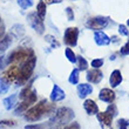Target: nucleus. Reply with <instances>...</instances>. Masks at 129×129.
<instances>
[{
	"instance_id": "obj_1",
	"label": "nucleus",
	"mask_w": 129,
	"mask_h": 129,
	"mask_svg": "<svg viewBox=\"0 0 129 129\" xmlns=\"http://www.w3.org/2000/svg\"><path fill=\"white\" fill-rule=\"evenodd\" d=\"M53 112H54V105H49L47 100H42L38 105L32 107L31 109H28L25 114V119L29 122H34V121H38L41 117H44L45 115L52 114Z\"/></svg>"
},
{
	"instance_id": "obj_2",
	"label": "nucleus",
	"mask_w": 129,
	"mask_h": 129,
	"mask_svg": "<svg viewBox=\"0 0 129 129\" xmlns=\"http://www.w3.org/2000/svg\"><path fill=\"white\" fill-rule=\"evenodd\" d=\"M35 63H37V58L34 55L26 59V61L24 62V64L20 67V76H19V80L17 81L18 85H22L25 82H27V80L33 74Z\"/></svg>"
},
{
	"instance_id": "obj_3",
	"label": "nucleus",
	"mask_w": 129,
	"mask_h": 129,
	"mask_svg": "<svg viewBox=\"0 0 129 129\" xmlns=\"http://www.w3.org/2000/svg\"><path fill=\"white\" fill-rule=\"evenodd\" d=\"M73 117H74L73 110L69 108H66V107H62V108H59L56 113H54V117L52 120L59 124H66L69 121H72Z\"/></svg>"
},
{
	"instance_id": "obj_4",
	"label": "nucleus",
	"mask_w": 129,
	"mask_h": 129,
	"mask_svg": "<svg viewBox=\"0 0 129 129\" xmlns=\"http://www.w3.org/2000/svg\"><path fill=\"white\" fill-rule=\"evenodd\" d=\"M78 37H79V29L76 27L67 28L63 34L64 44L69 46V47H75L78 45Z\"/></svg>"
},
{
	"instance_id": "obj_5",
	"label": "nucleus",
	"mask_w": 129,
	"mask_h": 129,
	"mask_svg": "<svg viewBox=\"0 0 129 129\" xmlns=\"http://www.w3.org/2000/svg\"><path fill=\"white\" fill-rule=\"evenodd\" d=\"M35 102H37V92L33 90V92H31V94H29L27 98L25 99L24 101L21 102L20 105L18 106V108L14 110V114L20 115V114H22V113L27 112V109L29 108L33 103H35Z\"/></svg>"
},
{
	"instance_id": "obj_6",
	"label": "nucleus",
	"mask_w": 129,
	"mask_h": 129,
	"mask_svg": "<svg viewBox=\"0 0 129 129\" xmlns=\"http://www.w3.org/2000/svg\"><path fill=\"white\" fill-rule=\"evenodd\" d=\"M32 55H33V51L32 49H22V48H20V49H17V51L11 53V55L7 59V63L19 61L21 59H27L29 56H32Z\"/></svg>"
},
{
	"instance_id": "obj_7",
	"label": "nucleus",
	"mask_w": 129,
	"mask_h": 129,
	"mask_svg": "<svg viewBox=\"0 0 129 129\" xmlns=\"http://www.w3.org/2000/svg\"><path fill=\"white\" fill-rule=\"evenodd\" d=\"M28 21L29 25L32 26L35 32H38L39 34H42L45 31V26H44V20L40 19V17L37 13H31L28 15Z\"/></svg>"
},
{
	"instance_id": "obj_8",
	"label": "nucleus",
	"mask_w": 129,
	"mask_h": 129,
	"mask_svg": "<svg viewBox=\"0 0 129 129\" xmlns=\"http://www.w3.org/2000/svg\"><path fill=\"white\" fill-rule=\"evenodd\" d=\"M87 27L90 28V29H103V28L108 25V20L103 17H95V18H90L88 21H87Z\"/></svg>"
},
{
	"instance_id": "obj_9",
	"label": "nucleus",
	"mask_w": 129,
	"mask_h": 129,
	"mask_svg": "<svg viewBox=\"0 0 129 129\" xmlns=\"http://www.w3.org/2000/svg\"><path fill=\"white\" fill-rule=\"evenodd\" d=\"M99 122L101 123V127L103 129H113L112 122H113V116L108 114L107 112H101L96 114Z\"/></svg>"
},
{
	"instance_id": "obj_10",
	"label": "nucleus",
	"mask_w": 129,
	"mask_h": 129,
	"mask_svg": "<svg viewBox=\"0 0 129 129\" xmlns=\"http://www.w3.org/2000/svg\"><path fill=\"white\" fill-rule=\"evenodd\" d=\"M86 78H87V81L90 82V83H99L103 79V74L99 68H94V69H90V71L87 72Z\"/></svg>"
},
{
	"instance_id": "obj_11",
	"label": "nucleus",
	"mask_w": 129,
	"mask_h": 129,
	"mask_svg": "<svg viewBox=\"0 0 129 129\" xmlns=\"http://www.w3.org/2000/svg\"><path fill=\"white\" fill-rule=\"evenodd\" d=\"M99 99L103 102L112 103V102L115 100V93L109 88H103L100 90V93H99Z\"/></svg>"
},
{
	"instance_id": "obj_12",
	"label": "nucleus",
	"mask_w": 129,
	"mask_h": 129,
	"mask_svg": "<svg viewBox=\"0 0 129 129\" xmlns=\"http://www.w3.org/2000/svg\"><path fill=\"white\" fill-rule=\"evenodd\" d=\"M94 40H95L96 45H99V46H107V45L110 44L109 37L101 31L95 32V34H94Z\"/></svg>"
},
{
	"instance_id": "obj_13",
	"label": "nucleus",
	"mask_w": 129,
	"mask_h": 129,
	"mask_svg": "<svg viewBox=\"0 0 129 129\" xmlns=\"http://www.w3.org/2000/svg\"><path fill=\"white\" fill-rule=\"evenodd\" d=\"M93 93V86L89 83H80L78 86V94L80 99H85Z\"/></svg>"
},
{
	"instance_id": "obj_14",
	"label": "nucleus",
	"mask_w": 129,
	"mask_h": 129,
	"mask_svg": "<svg viewBox=\"0 0 129 129\" xmlns=\"http://www.w3.org/2000/svg\"><path fill=\"white\" fill-rule=\"evenodd\" d=\"M64 98H66L64 92L59 87L58 85H55L54 87H53L52 93H51V100L53 102H58V101H62Z\"/></svg>"
},
{
	"instance_id": "obj_15",
	"label": "nucleus",
	"mask_w": 129,
	"mask_h": 129,
	"mask_svg": "<svg viewBox=\"0 0 129 129\" xmlns=\"http://www.w3.org/2000/svg\"><path fill=\"white\" fill-rule=\"evenodd\" d=\"M83 108H85L86 113L88 115H94V114H98L99 113V107L96 105L95 101L93 100H86L83 102Z\"/></svg>"
},
{
	"instance_id": "obj_16",
	"label": "nucleus",
	"mask_w": 129,
	"mask_h": 129,
	"mask_svg": "<svg viewBox=\"0 0 129 129\" xmlns=\"http://www.w3.org/2000/svg\"><path fill=\"white\" fill-rule=\"evenodd\" d=\"M123 78H122V74H121V72L119 69H115V71H113V73L110 74V78H109V83L112 86L113 88H115L117 86L122 82Z\"/></svg>"
},
{
	"instance_id": "obj_17",
	"label": "nucleus",
	"mask_w": 129,
	"mask_h": 129,
	"mask_svg": "<svg viewBox=\"0 0 129 129\" xmlns=\"http://www.w3.org/2000/svg\"><path fill=\"white\" fill-rule=\"evenodd\" d=\"M6 76L7 79H10L11 81H15L17 82L18 80H19V76H20V68L18 67H11L10 69H8V72L6 73Z\"/></svg>"
},
{
	"instance_id": "obj_18",
	"label": "nucleus",
	"mask_w": 129,
	"mask_h": 129,
	"mask_svg": "<svg viewBox=\"0 0 129 129\" xmlns=\"http://www.w3.org/2000/svg\"><path fill=\"white\" fill-rule=\"evenodd\" d=\"M17 95L15 94H13V95H10L8 98H6V99H4V101H3V103H4V107L7 109V110H10V109H12L14 107V106L17 105Z\"/></svg>"
},
{
	"instance_id": "obj_19",
	"label": "nucleus",
	"mask_w": 129,
	"mask_h": 129,
	"mask_svg": "<svg viewBox=\"0 0 129 129\" xmlns=\"http://www.w3.org/2000/svg\"><path fill=\"white\" fill-rule=\"evenodd\" d=\"M12 44V37L11 35H5V37L0 40V53H3L11 46Z\"/></svg>"
},
{
	"instance_id": "obj_20",
	"label": "nucleus",
	"mask_w": 129,
	"mask_h": 129,
	"mask_svg": "<svg viewBox=\"0 0 129 129\" xmlns=\"http://www.w3.org/2000/svg\"><path fill=\"white\" fill-rule=\"evenodd\" d=\"M37 14L40 17V19L44 20L46 17V3L45 1H40L37 6Z\"/></svg>"
},
{
	"instance_id": "obj_21",
	"label": "nucleus",
	"mask_w": 129,
	"mask_h": 129,
	"mask_svg": "<svg viewBox=\"0 0 129 129\" xmlns=\"http://www.w3.org/2000/svg\"><path fill=\"white\" fill-rule=\"evenodd\" d=\"M79 74H80V71H79V68H75V69H73L71 73V75H69V79H68V81H69V83H72V85H76L79 82Z\"/></svg>"
},
{
	"instance_id": "obj_22",
	"label": "nucleus",
	"mask_w": 129,
	"mask_h": 129,
	"mask_svg": "<svg viewBox=\"0 0 129 129\" xmlns=\"http://www.w3.org/2000/svg\"><path fill=\"white\" fill-rule=\"evenodd\" d=\"M76 60L79 62V71H86L88 68V62L86 59H83L82 56H76Z\"/></svg>"
},
{
	"instance_id": "obj_23",
	"label": "nucleus",
	"mask_w": 129,
	"mask_h": 129,
	"mask_svg": "<svg viewBox=\"0 0 129 129\" xmlns=\"http://www.w3.org/2000/svg\"><path fill=\"white\" fill-rule=\"evenodd\" d=\"M10 89V85L5 79H0V94H6Z\"/></svg>"
},
{
	"instance_id": "obj_24",
	"label": "nucleus",
	"mask_w": 129,
	"mask_h": 129,
	"mask_svg": "<svg viewBox=\"0 0 129 129\" xmlns=\"http://www.w3.org/2000/svg\"><path fill=\"white\" fill-rule=\"evenodd\" d=\"M64 54H66V58L69 60L71 62H76V55L74 54V52L72 51L71 48H66V51H64Z\"/></svg>"
},
{
	"instance_id": "obj_25",
	"label": "nucleus",
	"mask_w": 129,
	"mask_h": 129,
	"mask_svg": "<svg viewBox=\"0 0 129 129\" xmlns=\"http://www.w3.org/2000/svg\"><path fill=\"white\" fill-rule=\"evenodd\" d=\"M17 1L19 4V6L24 10H27L31 6H33V0H17Z\"/></svg>"
},
{
	"instance_id": "obj_26",
	"label": "nucleus",
	"mask_w": 129,
	"mask_h": 129,
	"mask_svg": "<svg viewBox=\"0 0 129 129\" xmlns=\"http://www.w3.org/2000/svg\"><path fill=\"white\" fill-rule=\"evenodd\" d=\"M31 89H32V87H31V83H29V85H27L22 90H21L20 92V99L21 100H25V99L31 94Z\"/></svg>"
},
{
	"instance_id": "obj_27",
	"label": "nucleus",
	"mask_w": 129,
	"mask_h": 129,
	"mask_svg": "<svg viewBox=\"0 0 129 129\" xmlns=\"http://www.w3.org/2000/svg\"><path fill=\"white\" fill-rule=\"evenodd\" d=\"M45 39H46V40H47L48 42L52 45V47H53V48H59V47H60V44H59L58 41L55 40L52 35H46V38H45Z\"/></svg>"
},
{
	"instance_id": "obj_28",
	"label": "nucleus",
	"mask_w": 129,
	"mask_h": 129,
	"mask_svg": "<svg viewBox=\"0 0 129 129\" xmlns=\"http://www.w3.org/2000/svg\"><path fill=\"white\" fill-rule=\"evenodd\" d=\"M106 112L108 113V114H110V115L114 117V116L117 115V108H116V106L115 105H109L108 106V108H107V110Z\"/></svg>"
},
{
	"instance_id": "obj_29",
	"label": "nucleus",
	"mask_w": 129,
	"mask_h": 129,
	"mask_svg": "<svg viewBox=\"0 0 129 129\" xmlns=\"http://www.w3.org/2000/svg\"><path fill=\"white\" fill-rule=\"evenodd\" d=\"M128 126H129V120L120 119L119 121H117V127H119V129H127Z\"/></svg>"
},
{
	"instance_id": "obj_30",
	"label": "nucleus",
	"mask_w": 129,
	"mask_h": 129,
	"mask_svg": "<svg viewBox=\"0 0 129 129\" xmlns=\"http://www.w3.org/2000/svg\"><path fill=\"white\" fill-rule=\"evenodd\" d=\"M90 64H92L93 68H100V67H102V64H103V59H94Z\"/></svg>"
},
{
	"instance_id": "obj_31",
	"label": "nucleus",
	"mask_w": 129,
	"mask_h": 129,
	"mask_svg": "<svg viewBox=\"0 0 129 129\" xmlns=\"http://www.w3.org/2000/svg\"><path fill=\"white\" fill-rule=\"evenodd\" d=\"M119 33L121 34V35H123V37H127L129 34L128 29H127V27L124 26V25H120L119 26Z\"/></svg>"
},
{
	"instance_id": "obj_32",
	"label": "nucleus",
	"mask_w": 129,
	"mask_h": 129,
	"mask_svg": "<svg viewBox=\"0 0 129 129\" xmlns=\"http://www.w3.org/2000/svg\"><path fill=\"white\" fill-rule=\"evenodd\" d=\"M120 53L122 55H129V40L127 41V44L123 46V47H121V51H120Z\"/></svg>"
},
{
	"instance_id": "obj_33",
	"label": "nucleus",
	"mask_w": 129,
	"mask_h": 129,
	"mask_svg": "<svg viewBox=\"0 0 129 129\" xmlns=\"http://www.w3.org/2000/svg\"><path fill=\"white\" fill-rule=\"evenodd\" d=\"M66 14H67V18L69 21L74 20V13H73V11H72L71 7H67V8H66Z\"/></svg>"
},
{
	"instance_id": "obj_34",
	"label": "nucleus",
	"mask_w": 129,
	"mask_h": 129,
	"mask_svg": "<svg viewBox=\"0 0 129 129\" xmlns=\"http://www.w3.org/2000/svg\"><path fill=\"white\" fill-rule=\"evenodd\" d=\"M58 129H80V124L76 123V122H74V123H71V124L64 126L63 128H58Z\"/></svg>"
},
{
	"instance_id": "obj_35",
	"label": "nucleus",
	"mask_w": 129,
	"mask_h": 129,
	"mask_svg": "<svg viewBox=\"0 0 129 129\" xmlns=\"http://www.w3.org/2000/svg\"><path fill=\"white\" fill-rule=\"evenodd\" d=\"M25 129H42V126L40 124H29V126H26Z\"/></svg>"
},
{
	"instance_id": "obj_36",
	"label": "nucleus",
	"mask_w": 129,
	"mask_h": 129,
	"mask_svg": "<svg viewBox=\"0 0 129 129\" xmlns=\"http://www.w3.org/2000/svg\"><path fill=\"white\" fill-rule=\"evenodd\" d=\"M0 124H7V126H14V124H15V122H14V121H12V120H10V121H0Z\"/></svg>"
},
{
	"instance_id": "obj_37",
	"label": "nucleus",
	"mask_w": 129,
	"mask_h": 129,
	"mask_svg": "<svg viewBox=\"0 0 129 129\" xmlns=\"http://www.w3.org/2000/svg\"><path fill=\"white\" fill-rule=\"evenodd\" d=\"M4 33H5V27H4V25L0 24V40L5 37V35H4Z\"/></svg>"
},
{
	"instance_id": "obj_38",
	"label": "nucleus",
	"mask_w": 129,
	"mask_h": 129,
	"mask_svg": "<svg viewBox=\"0 0 129 129\" xmlns=\"http://www.w3.org/2000/svg\"><path fill=\"white\" fill-rule=\"evenodd\" d=\"M3 60H4V56H0V67L3 66Z\"/></svg>"
},
{
	"instance_id": "obj_39",
	"label": "nucleus",
	"mask_w": 129,
	"mask_h": 129,
	"mask_svg": "<svg viewBox=\"0 0 129 129\" xmlns=\"http://www.w3.org/2000/svg\"><path fill=\"white\" fill-rule=\"evenodd\" d=\"M46 3H54V1H56V0H45Z\"/></svg>"
},
{
	"instance_id": "obj_40",
	"label": "nucleus",
	"mask_w": 129,
	"mask_h": 129,
	"mask_svg": "<svg viewBox=\"0 0 129 129\" xmlns=\"http://www.w3.org/2000/svg\"><path fill=\"white\" fill-rule=\"evenodd\" d=\"M127 25H128V26H129V19H128V21H127Z\"/></svg>"
}]
</instances>
